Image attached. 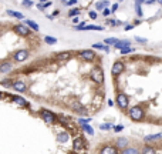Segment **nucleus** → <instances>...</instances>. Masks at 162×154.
I'll return each mask as SVG.
<instances>
[{"label":"nucleus","instance_id":"cd10ccee","mask_svg":"<svg viewBox=\"0 0 162 154\" xmlns=\"http://www.w3.org/2000/svg\"><path fill=\"white\" fill-rule=\"evenodd\" d=\"M131 52H134V49H131L130 46L128 47H124V49H121V54H128Z\"/></svg>","mask_w":162,"mask_h":154},{"label":"nucleus","instance_id":"2f4dec72","mask_svg":"<svg viewBox=\"0 0 162 154\" xmlns=\"http://www.w3.org/2000/svg\"><path fill=\"white\" fill-rule=\"evenodd\" d=\"M90 121H91L90 117H88V119H78V123H80L81 126H83V124H87V123H90Z\"/></svg>","mask_w":162,"mask_h":154},{"label":"nucleus","instance_id":"f704fd0d","mask_svg":"<svg viewBox=\"0 0 162 154\" xmlns=\"http://www.w3.org/2000/svg\"><path fill=\"white\" fill-rule=\"evenodd\" d=\"M135 40H137V42H140V43H147V42H148L147 39H144V37H140V36H137V37H135Z\"/></svg>","mask_w":162,"mask_h":154},{"label":"nucleus","instance_id":"4c0bfd02","mask_svg":"<svg viewBox=\"0 0 162 154\" xmlns=\"http://www.w3.org/2000/svg\"><path fill=\"white\" fill-rule=\"evenodd\" d=\"M122 129H124V126H115V127H114V130H115L117 133H118V131H121Z\"/></svg>","mask_w":162,"mask_h":154},{"label":"nucleus","instance_id":"37998d69","mask_svg":"<svg viewBox=\"0 0 162 154\" xmlns=\"http://www.w3.org/2000/svg\"><path fill=\"white\" fill-rule=\"evenodd\" d=\"M50 4H51V3H50V1H46V3H44V4H43V7H44V9H46V7H48V6H50Z\"/></svg>","mask_w":162,"mask_h":154},{"label":"nucleus","instance_id":"393cba45","mask_svg":"<svg viewBox=\"0 0 162 154\" xmlns=\"http://www.w3.org/2000/svg\"><path fill=\"white\" fill-rule=\"evenodd\" d=\"M93 49H98V50H104V52H108V47L104 46V44H98V43H94L93 44Z\"/></svg>","mask_w":162,"mask_h":154},{"label":"nucleus","instance_id":"f8f14e48","mask_svg":"<svg viewBox=\"0 0 162 154\" xmlns=\"http://www.w3.org/2000/svg\"><path fill=\"white\" fill-rule=\"evenodd\" d=\"M11 99L14 100L16 104H19V106H22V107H27V106H29V103L23 99V97H20V96H14V97H11Z\"/></svg>","mask_w":162,"mask_h":154},{"label":"nucleus","instance_id":"f3484780","mask_svg":"<svg viewBox=\"0 0 162 154\" xmlns=\"http://www.w3.org/2000/svg\"><path fill=\"white\" fill-rule=\"evenodd\" d=\"M161 138H162V133H158V134H154V136H147L145 141H156V140H161Z\"/></svg>","mask_w":162,"mask_h":154},{"label":"nucleus","instance_id":"a878e982","mask_svg":"<svg viewBox=\"0 0 162 154\" xmlns=\"http://www.w3.org/2000/svg\"><path fill=\"white\" fill-rule=\"evenodd\" d=\"M117 42H118V39H115V37H108V39H105V40H104V43L108 44V46H109V44H114V46H115V43H117Z\"/></svg>","mask_w":162,"mask_h":154},{"label":"nucleus","instance_id":"1a4fd4ad","mask_svg":"<svg viewBox=\"0 0 162 154\" xmlns=\"http://www.w3.org/2000/svg\"><path fill=\"white\" fill-rule=\"evenodd\" d=\"M11 69H13V64H11L10 61H3V63L0 64V73H1V74H6V73L11 71Z\"/></svg>","mask_w":162,"mask_h":154},{"label":"nucleus","instance_id":"4be33fe9","mask_svg":"<svg viewBox=\"0 0 162 154\" xmlns=\"http://www.w3.org/2000/svg\"><path fill=\"white\" fill-rule=\"evenodd\" d=\"M122 153H125V154H137V153H140V150H137V148H128V147H125V148H122Z\"/></svg>","mask_w":162,"mask_h":154},{"label":"nucleus","instance_id":"f03ea898","mask_svg":"<svg viewBox=\"0 0 162 154\" xmlns=\"http://www.w3.org/2000/svg\"><path fill=\"white\" fill-rule=\"evenodd\" d=\"M130 117L134 121H140L144 119V109L140 107V106H135L130 110Z\"/></svg>","mask_w":162,"mask_h":154},{"label":"nucleus","instance_id":"412c9836","mask_svg":"<svg viewBox=\"0 0 162 154\" xmlns=\"http://www.w3.org/2000/svg\"><path fill=\"white\" fill-rule=\"evenodd\" d=\"M44 43L55 44V43H57V39H55V37H50V36H46V37H44Z\"/></svg>","mask_w":162,"mask_h":154},{"label":"nucleus","instance_id":"a19ab883","mask_svg":"<svg viewBox=\"0 0 162 154\" xmlns=\"http://www.w3.org/2000/svg\"><path fill=\"white\" fill-rule=\"evenodd\" d=\"M117 9H118V4H117V3H115V4H114V6H112V9H111V11H115V10H117Z\"/></svg>","mask_w":162,"mask_h":154},{"label":"nucleus","instance_id":"a211bd4d","mask_svg":"<svg viewBox=\"0 0 162 154\" xmlns=\"http://www.w3.org/2000/svg\"><path fill=\"white\" fill-rule=\"evenodd\" d=\"M108 4H109V3H108L107 0H98V3L95 4V9H98V10H102V9H105V7H107Z\"/></svg>","mask_w":162,"mask_h":154},{"label":"nucleus","instance_id":"ddd939ff","mask_svg":"<svg viewBox=\"0 0 162 154\" xmlns=\"http://www.w3.org/2000/svg\"><path fill=\"white\" fill-rule=\"evenodd\" d=\"M117 146H118L119 148H125V147L128 146V138H125V137L117 138Z\"/></svg>","mask_w":162,"mask_h":154},{"label":"nucleus","instance_id":"3c124183","mask_svg":"<svg viewBox=\"0 0 162 154\" xmlns=\"http://www.w3.org/2000/svg\"><path fill=\"white\" fill-rule=\"evenodd\" d=\"M60 1H63V3H65V1H67V0H60Z\"/></svg>","mask_w":162,"mask_h":154},{"label":"nucleus","instance_id":"7c9ffc66","mask_svg":"<svg viewBox=\"0 0 162 154\" xmlns=\"http://www.w3.org/2000/svg\"><path fill=\"white\" fill-rule=\"evenodd\" d=\"M135 9H137V14H138V16H142V10H141V3H137V4H135Z\"/></svg>","mask_w":162,"mask_h":154},{"label":"nucleus","instance_id":"58836bf2","mask_svg":"<svg viewBox=\"0 0 162 154\" xmlns=\"http://www.w3.org/2000/svg\"><path fill=\"white\" fill-rule=\"evenodd\" d=\"M109 13H111V10H109V9H104V10H102V14H104V16H108Z\"/></svg>","mask_w":162,"mask_h":154},{"label":"nucleus","instance_id":"79ce46f5","mask_svg":"<svg viewBox=\"0 0 162 154\" xmlns=\"http://www.w3.org/2000/svg\"><path fill=\"white\" fill-rule=\"evenodd\" d=\"M80 22V19H78V16H77V17H74V19H73V23H74V24H77V23Z\"/></svg>","mask_w":162,"mask_h":154},{"label":"nucleus","instance_id":"6ab92c4d","mask_svg":"<svg viewBox=\"0 0 162 154\" xmlns=\"http://www.w3.org/2000/svg\"><path fill=\"white\" fill-rule=\"evenodd\" d=\"M7 14L11 17H16V19H24V14L19 13V11H13V10H7Z\"/></svg>","mask_w":162,"mask_h":154},{"label":"nucleus","instance_id":"c756f323","mask_svg":"<svg viewBox=\"0 0 162 154\" xmlns=\"http://www.w3.org/2000/svg\"><path fill=\"white\" fill-rule=\"evenodd\" d=\"M68 14H70L71 17H73V16H78V14H80V10H78V9H73V10H70Z\"/></svg>","mask_w":162,"mask_h":154},{"label":"nucleus","instance_id":"09e8293b","mask_svg":"<svg viewBox=\"0 0 162 154\" xmlns=\"http://www.w3.org/2000/svg\"><path fill=\"white\" fill-rule=\"evenodd\" d=\"M46 1H47V0H40V3H46Z\"/></svg>","mask_w":162,"mask_h":154},{"label":"nucleus","instance_id":"bb28decb","mask_svg":"<svg viewBox=\"0 0 162 154\" xmlns=\"http://www.w3.org/2000/svg\"><path fill=\"white\" fill-rule=\"evenodd\" d=\"M83 129H84V131H87L90 136H93V134H94V130H93L88 124H83Z\"/></svg>","mask_w":162,"mask_h":154},{"label":"nucleus","instance_id":"a18cd8bd","mask_svg":"<svg viewBox=\"0 0 162 154\" xmlns=\"http://www.w3.org/2000/svg\"><path fill=\"white\" fill-rule=\"evenodd\" d=\"M132 27H134V26H125V30H131Z\"/></svg>","mask_w":162,"mask_h":154},{"label":"nucleus","instance_id":"9b49d317","mask_svg":"<svg viewBox=\"0 0 162 154\" xmlns=\"http://www.w3.org/2000/svg\"><path fill=\"white\" fill-rule=\"evenodd\" d=\"M100 153H101V154H115V153H118V150H117L115 147L105 146V147H102V148L100 150Z\"/></svg>","mask_w":162,"mask_h":154},{"label":"nucleus","instance_id":"c85d7f7f","mask_svg":"<svg viewBox=\"0 0 162 154\" xmlns=\"http://www.w3.org/2000/svg\"><path fill=\"white\" fill-rule=\"evenodd\" d=\"M142 153H155V148H152V147H144V150H142Z\"/></svg>","mask_w":162,"mask_h":154},{"label":"nucleus","instance_id":"e433bc0d","mask_svg":"<svg viewBox=\"0 0 162 154\" xmlns=\"http://www.w3.org/2000/svg\"><path fill=\"white\" fill-rule=\"evenodd\" d=\"M88 16H90L91 19H97V13H95V11H90V13H88Z\"/></svg>","mask_w":162,"mask_h":154},{"label":"nucleus","instance_id":"72a5a7b5","mask_svg":"<svg viewBox=\"0 0 162 154\" xmlns=\"http://www.w3.org/2000/svg\"><path fill=\"white\" fill-rule=\"evenodd\" d=\"M111 127H112L111 124H101V126H100V129H101V130H109Z\"/></svg>","mask_w":162,"mask_h":154},{"label":"nucleus","instance_id":"de8ad7c7","mask_svg":"<svg viewBox=\"0 0 162 154\" xmlns=\"http://www.w3.org/2000/svg\"><path fill=\"white\" fill-rule=\"evenodd\" d=\"M155 0H147V3H154Z\"/></svg>","mask_w":162,"mask_h":154},{"label":"nucleus","instance_id":"6e6552de","mask_svg":"<svg viewBox=\"0 0 162 154\" xmlns=\"http://www.w3.org/2000/svg\"><path fill=\"white\" fill-rule=\"evenodd\" d=\"M14 32L17 34H20V36H29L30 34V30L26 27V26H23V24H17V26H14V29H13Z\"/></svg>","mask_w":162,"mask_h":154},{"label":"nucleus","instance_id":"5701e85b","mask_svg":"<svg viewBox=\"0 0 162 154\" xmlns=\"http://www.w3.org/2000/svg\"><path fill=\"white\" fill-rule=\"evenodd\" d=\"M84 30H100V32H101V30H104V27H102V26H93V24H91V26H86Z\"/></svg>","mask_w":162,"mask_h":154},{"label":"nucleus","instance_id":"8fccbe9b","mask_svg":"<svg viewBox=\"0 0 162 154\" xmlns=\"http://www.w3.org/2000/svg\"><path fill=\"white\" fill-rule=\"evenodd\" d=\"M156 1H158V3H159V4H162V0H156Z\"/></svg>","mask_w":162,"mask_h":154},{"label":"nucleus","instance_id":"49530a36","mask_svg":"<svg viewBox=\"0 0 162 154\" xmlns=\"http://www.w3.org/2000/svg\"><path fill=\"white\" fill-rule=\"evenodd\" d=\"M135 1H137V3H145L147 0H135Z\"/></svg>","mask_w":162,"mask_h":154},{"label":"nucleus","instance_id":"0eeeda50","mask_svg":"<svg viewBox=\"0 0 162 154\" xmlns=\"http://www.w3.org/2000/svg\"><path fill=\"white\" fill-rule=\"evenodd\" d=\"M122 71H124V63H122V61H115L112 69H111V74L114 77H117V76H119Z\"/></svg>","mask_w":162,"mask_h":154},{"label":"nucleus","instance_id":"473e14b6","mask_svg":"<svg viewBox=\"0 0 162 154\" xmlns=\"http://www.w3.org/2000/svg\"><path fill=\"white\" fill-rule=\"evenodd\" d=\"M23 6L32 7V6H33V1H32V0H23Z\"/></svg>","mask_w":162,"mask_h":154},{"label":"nucleus","instance_id":"20e7f679","mask_svg":"<svg viewBox=\"0 0 162 154\" xmlns=\"http://www.w3.org/2000/svg\"><path fill=\"white\" fill-rule=\"evenodd\" d=\"M78 56H80V59L84 60V61H93V60L95 59V53H94L93 50H81V52L78 53Z\"/></svg>","mask_w":162,"mask_h":154},{"label":"nucleus","instance_id":"f257e3e1","mask_svg":"<svg viewBox=\"0 0 162 154\" xmlns=\"http://www.w3.org/2000/svg\"><path fill=\"white\" fill-rule=\"evenodd\" d=\"M90 78H91L94 83L101 84V83L104 81V71H102V69H100V67H94V69L90 71Z\"/></svg>","mask_w":162,"mask_h":154},{"label":"nucleus","instance_id":"4468645a","mask_svg":"<svg viewBox=\"0 0 162 154\" xmlns=\"http://www.w3.org/2000/svg\"><path fill=\"white\" fill-rule=\"evenodd\" d=\"M83 146H84L83 138H81V137H77L76 140H74V150H76V151L81 150V148H83Z\"/></svg>","mask_w":162,"mask_h":154},{"label":"nucleus","instance_id":"39448f33","mask_svg":"<svg viewBox=\"0 0 162 154\" xmlns=\"http://www.w3.org/2000/svg\"><path fill=\"white\" fill-rule=\"evenodd\" d=\"M41 117H43V120L47 124H54L55 120H57L55 114H53L51 111H48V110H41Z\"/></svg>","mask_w":162,"mask_h":154},{"label":"nucleus","instance_id":"c03bdc74","mask_svg":"<svg viewBox=\"0 0 162 154\" xmlns=\"http://www.w3.org/2000/svg\"><path fill=\"white\" fill-rule=\"evenodd\" d=\"M108 106H114V101H112V100H108Z\"/></svg>","mask_w":162,"mask_h":154},{"label":"nucleus","instance_id":"7ed1b4c3","mask_svg":"<svg viewBox=\"0 0 162 154\" xmlns=\"http://www.w3.org/2000/svg\"><path fill=\"white\" fill-rule=\"evenodd\" d=\"M117 104H118L119 109L125 110V109L128 107V104H130L128 96H127V94H124V93H119L118 96H117Z\"/></svg>","mask_w":162,"mask_h":154},{"label":"nucleus","instance_id":"603ef678","mask_svg":"<svg viewBox=\"0 0 162 154\" xmlns=\"http://www.w3.org/2000/svg\"><path fill=\"white\" fill-rule=\"evenodd\" d=\"M0 99H1V93H0Z\"/></svg>","mask_w":162,"mask_h":154},{"label":"nucleus","instance_id":"423d86ee","mask_svg":"<svg viewBox=\"0 0 162 154\" xmlns=\"http://www.w3.org/2000/svg\"><path fill=\"white\" fill-rule=\"evenodd\" d=\"M29 56H30L29 50H19L16 54L13 56V59H14V61L22 63V61H24V60H27V59H29Z\"/></svg>","mask_w":162,"mask_h":154},{"label":"nucleus","instance_id":"b1692460","mask_svg":"<svg viewBox=\"0 0 162 154\" xmlns=\"http://www.w3.org/2000/svg\"><path fill=\"white\" fill-rule=\"evenodd\" d=\"M68 59H70V53H68V52L60 53V54L57 56V60H68Z\"/></svg>","mask_w":162,"mask_h":154},{"label":"nucleus","instance_id":"c9c22d12","mask_svg":"<svg viewBox=\"0 0 162 154\" xmlns=\"http://www.w3.org/2000/svg\"><path fill=\"white\" fill-rule=\"evenodd\" d=\"M1 84H3V86H13V83H11L10 80H3Z\"/></svg>","mask_w":162,"mask_h":154},{"label":"nucleus","instance_id":"2eb2a0df","mask_svg":"<svg viewBox=\"0 0 162 154\" xmlns=\"http://www.w3.org/2000/svg\"><path fill=\"white\" fill-rule=\"evenodd\" d=\"M68 138H70L68 133H60V134L57 136V140H58V143H67V141H68Z\"/></svg>","mask_w":162,"mask_h":154},{"label":"nucleus","instance_id":"aec40b11","mask_svg":"<svg viewBox=\"0 0 162 154\" xmlns=\"http://www.w3.org/2000/svg\"><path fill=\"white\" fill-rule=\"evenodd\" d=\"M26 24H27L29 27H32L34 32H39V24H37V23H34L33 20H26Z\"/></svg>","mask_w":162,"mask_h":154},{"label":"nucleus","instance_id":"9d476101","mask_svg":"<svg viewBox=\"0 0 162 154\" xmlns=\"http://www.w3.org/2000/svg\"><path fill=\"white\" fill-rule=\"evenodd\" d=\"M11 87L14 88L16 91H19V93H24V91H26V88H27V87H26V84H24L23 81H14Z\"/></svg>","mask_w":162,"mask_h":154},{"label":"nucleus","instance_id":"ea45409f","mask_svg":"<svg viewBox=\"0 0 162 154\" xmlns=\"http://www.w3.org/2000/svg\"><path fill=\"white\" fill-rule=\"evenodd\" d=\"M76 3H77V0H70V1H67L68 6H73V4H76Z\"/></svg>","mask_w":162,"mask_h":154},{"label":"nucleus","instance_id":"dca6fc26","mask_svg":"<svg viewBox=\"0 0 162 154\" xmlns=\"http://www.w3.org/2000/svg\"><path fill=\"white\" fill-rule=\"evenodd\" d=\"M130 44H131V43H130V40H118V42L115 43V47L121 50V49H124V47H128Z\"/></svg>","mask_w":162,"mask_h":154}]
</instances>
